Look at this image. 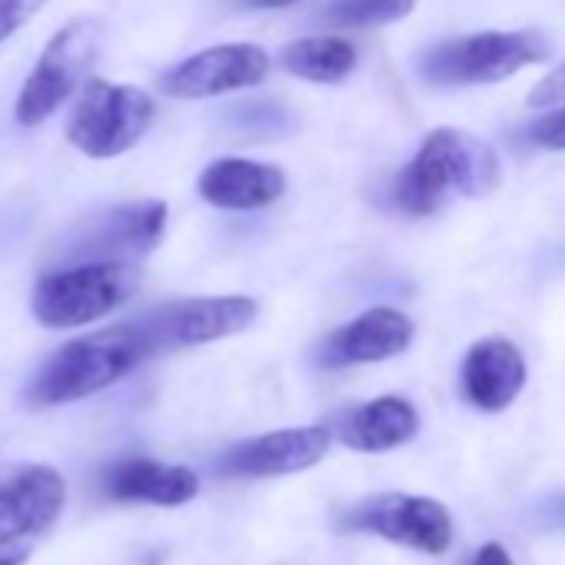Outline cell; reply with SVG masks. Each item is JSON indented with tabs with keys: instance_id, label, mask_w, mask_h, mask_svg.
I'll return each instance as SVG.
<instances>
[{
	"instance_id": "obj_3",
	"label": "cell",
	"mask_w": 565,
	"mask_h": 565,
	"mask_svg": "<svg viewBox=\"0 0 565 565\" xmlns=\"http://www.w3.org/2000/svg\"><path fill=\"white\" fill-rule=\"evenodd\" d=\"M140 287L134 263H74L47 269L31 290V313L47 330H74L120 310Z\"/></svg>"
},
{
	"instance_id": "obj_5",
	"label": "cell",
	"mask_w": 565,
	"mask_h": 565,
	"mask_svg": "<svg viewBox=\"0 0 565 565\" xmlns=\"http://www.w3.org/2000/svg\"><path fill=\"white\" fill-rule=\"evenodd\" d=\"M157 117L147 90L90 77L67 117V140L90 160H114L134 150Z\"/></svg>"
},
{
	"instance_id": "obj_21",
	"label": "cell",
	"mask_w": 565,
	"mask_h": 565,
	"mask_svg": "<svg viewBox=\"0 0 565 565\" xmlns=\"http://www.w3.org/2000/svg\"><path fill=\"white\" fill-rule=\"evenodd\" d=\"M525 137L535 143V147H545V150H565V107L558 110H548L545 117H539Z\"/></svg>"
},
{
	"instance_id": "obj_23",
	"label": "cell",
	"mask_w": 565,
	"mask_h": 565,
	"mask_svg": "<svg viewBox=\"0 0 565 565\" xmlns=\"http://www.w3.org/2000/svg\"><path fill=\"white\" fill-rule=\"evenodd\" d=\"M525 100H529V107H539V110L562 107V104H565V61H562V67H555L548 77H542V81L532 87V94H529Z\"/></svg>"
},
{
	"instance_id": "obj_24",
	"label": "cell",
	"mask_w": 565,
	"mask_h": 565,
	"mask_svg": "<svg viewBox=\"0 0 565 565\" xmlns=\"http://www.w3.org/2000/svg\"><path fill=\"white\" fill-rule=\"evenodd\" d=\"M466 565H512V555L499 542H486Z\"/></svg>"
},
{
	"instance_id": "obj_12",
	"label": "cell",
	"mask_w": 565,
	"mask_h": 565,
	"mask_svg": "<svg viewBox=\"0 0 565 565\" xmlns=\"http://www.w3.org/2000/svg\"><path fill=\"white\" fill-rule=\"evenodd\" d=\"M330 449V429L327 426H300V429H276L256 439H246L233 449H226L216 459L220 476H287L303 472L317 466Z\"/></svg>"
},
{
	"instance_id": "obj_17",
	"label": "cell",
	"mask_w": 565,
	"mask_h": 565,
	"mask_svg": "<svg viewBox=\"0 0 565 565\" xmlns=\"http://www.w3.org/2000/svg\"><path fill=\"white\" fill-rule=\"evenodd\" d=\"M419 433V416L403 396H380L343 423V443L356 452H390Z\"/></svg>"
},
{
	"instance_id": "obj_26",
	"label": "cell",
	"mask_w": 565,
	"mask_h": 565,
	"mask_svg": "<svg viewBox=\"0 0 565 565\" xmlns=\"http://www.w3.org/2000/svg\"><path fill=\"white\" fill-rule=\"evenodd\" d=\"M243 8H253V11H276V8H290L297 0H239Z\"/></svg>"
},
{
	"instance_id": "obj_27",
	"label": "cell",
	"mask_w": 565,
	"mask_h": 565,
	"mask_svg": "<svg viewBox=\"0 0 565 565\" xmlns=\"http://www.w3.org/2000/svg\"><path fill=\"white\" fill-rule=\"evenodd\" d=\"M24 558H28V548H21V552H8V555H0V565H24Z\"/></svg>"
},
{
	"instance_id": "obj_11",
	"label": "cell",
	"mask_w": 565,
	"mask_h": 565,
	"mask_svg": "<svg viewBox=\"0 0 565 565\" xmlns=\"http://www.w3.org/2000/svg\"><path fill=\"white\" fill-rule=\"evenodd\" d=\"M269 57L256 44H220L180 61L160 77V90L177 100H203L263 84Z\"/></svg>"
},
{
	"instance_id": "obj_4",
	"label": "cell",
	"mask_w": 565,
	"mask_h": 565,
	"mask_svg": "<svg viewBox=\"0 0 565 565\" xmlns=\"http://www.w3.org/2000/svg\"><path fill=\"white\" fill-rule=\"evenodd\" d=\"M552 54V41L542 31H486L456 41H443L419 54V74L436 87L499 84L529 64H542Z\"/></svg>"
},
{
	"instance_id": "obj_6",
	"label": "cell",
	"mask_w": 565,
	"mask_h": 565,
	"mask_svg": "<svg viewBox=\"0 0 565 565\" xmlns=\"http://www.w3.org/2000/svg\"><path fill=\"white\" fill-rule=\"evenodd\" d=\"M167 230V203L163 200H137L104 206L84 220H77L64 239H57L54 256L61 266L74 263H134L153 253Z\"/></svg>"
},
{
	"instance_id": "obj_25",
	"label": "cell",
	"mask_w": 565,
	"mask_h": 565,
	"mask_svg": "<svg viewBox=\"0 0 565 565\" xmlns=\"http://www.w3.org/2000/svg\"><path fill=\"white\" fill-rule=\"evenodd\" d=\"M542 512H545V522H548L552 529H565V495L555 499L552 505H545Z\"/></svg>"
},
{
	"instance_id": "obj_18",
	"label": "cell",
	"mask_w": 565,
	"mask_h": 565,
	"mask_svg": "<svg viewBox=\"0 0 565 565\" xmlns=\"http://www.w3.org/2000/svg\"><path fill=\"white\" fill-rule=\"evenodd\" d=\"M282 67L313 84H340L356 67V47L343 38H303L282 47Z\"/></svg>"
},
{
	"instance_id": "obj_22",
	"label": "cell",
	"mask_w": 565,
	"mask_h": 565,
	"mask_svg": "<svg viewBox=\"0 0 565 565\" xmlns=\"http://www.w3.org/2000/svg\"><path fill=\"white\" fill-rule=\"evenodd\" d=\"M239 127L243 130H259V134H276L279 124H287V114H282L279 104H249V107H236Z\"/></svg>"
},
{
	"instance_id": "obj_16",
	"label": "cell",
	"mask_w": 565,
	"mask_h": 565,
	"mask_svg": "<svg viewBox=\"0 0 565 565\" xmlns=\"http://www.w3.org/2000/svg\"><path fill=\"white\" fill-rule=\"evenodd\" d=\"M196 190L210 206H220V210H259L282 196L287 177L273 163L223 157V160H213L200 173Z\"/></svg>"
},
{
	"instance_id": "obj_10",
	"label": "cell",
	"mask_w": 565,
	"mask_h": 565,
	"mask_svg": "<svg viewBox=\"0 0 565 565\" xmlns=\"http://www.w3.org/2000/svg\"><path fill=\"white\" fill-rule=\"evenodd\" d=\"M67 482L54 466H0V548L44 535L64 509Z\"/></svg>"
},
{
	"instance_id": "obj_7",
	"label": "cell",
	"mask_w": 565,
	"mask_h": 565,
	"mask_svg": "<svg viewBox=\"0 0 565 565\" xmlns=\"http://www.w3.org/2000/svg\"><path fill=\"white\" fill-rule=\"evenodd\" d=\"M100 34L104 31L94 18H74L47 41L18 94L14 117L21 127H38L51 120L77 90H84L87 71L100 54Z\"/></svg>"
},
{
	"instance_id": "obj_13",
	"label": "cell",
	"mask_w": 565,
	"mask_h": 565,
	"mask_svg": "<svg viewBox=\"0 0 565 565\" xmlns=\"http://www.w3.org/2000/svg\"><path fill=\"white\" fill-rule=\"evenodd\" d=\"M416 337V323L390 307H376L353 323L340 327L320 353V363L327 370L360 366V363H380L390 356H399Z\"/></svg>"
},
{
	"instance_id": "obj_19",
	"label": "cell",
	"mask_w": 565,
	"mask_h": 565,
	"mask_svg": "<svg viewBox=\"0 0 565 565\" xmlns=\"http://www.w3.org/2000/svg\"><path fill=\"white\" fill-rule=\"evenodd\" d=\"M416 0H330L320 11L330 28H383L409 18Z\"/></svg>"
},
{
	"instance_id": "obj_1",
	"label": "cell",
	"mask_w": 565,
	"mask_h": 565,
	"mask_svg": "<svg viewBox=\"0 0 565 565\" xmlns=\"http://www.w3.org/2000/svg\"><path fill=\"white\" fill-rule=\"evenodd\" d=\"M499 183V157L462 130H433L413 163L396 173L390 203L409 216H429L452 196H482Z\"/></svg>"
},
{
	"instance_id": "obj_15",
	"label": "cell",
	"mask_w": 565,
	"mask_h": 565,
	"mask_svg": "<svg viewBox=\"0 0 565 565\" xmlns=\"http://www.w3.org/2000/svg\"><path fill=\"white\" fill-rule=\"evenodd\" d=\"M462 396L486 413L505 409L525 386V360L509 340H479L459 370Z\"/></svg>"
},
{
	"instance_id": "obj_9",
	"label": "cell",
	"mask_w": 565,
	"mask_h": 565,
	"mask_svg": "<svg viewBox=\"0 0 565 565\" xmlns=\"http://www.w3.org/2000/svg\"><path fill=\"white\" fill-rule=\"evenodd\" d=\"M350 532H370L396 545H409L416 552L443 555L452 545V519L449 509L429 495L383 492L356 502L340 519Z\"/></svg>"
},
{
	"instance_id": "obj_20",
	"label": "cell",
	"mask_w": 565,
	"mask_h": 565,
	"mask_svg": "<svg viewBox=\"0 0 565 565\" xmlns=\"http://www.w3.org/2000/svg\"><path fill=\"white\" fill-rule=\"evenodd\" d=\"M44 8L47 0H0V44L28 28Z\"/></svg>"
},
{
	"instance_id": "obj_8",
	"label": "cell",
	"mask_w": 565,
	"mask_h": 565,
	"mask_svg": "<svg viewBox=\"0 0 565 565\" xmlns=\"http://www.w3.org/2000/svg\"><path fill=\"white\" fill-rule=\"evenodd\" d=\"M256 320V300L249 297H193L173 300L137 317V330L143 333L153 356L186 347H203L233 333H243Z\"/></svg>"
},
{
	"instance_id": "obj_14",
	"label": "cell",
	"mask_w": 565,
	"mask_h": 565,
	"mask_svg": "<svg viewBox=\"0 0 565 565\" xmlns=\"http://www.w3.org/2000/svg\"><path fill=\"white\" fill-rule=\"evenodd\" d=\"M100 489L114 502H150V505H183L196 499L200 476L186 466L157 462L147 456H130L104 469Z\"/></svg>"
},
{
	"instance_id": "obj_2",
	"label": "cell",
	"mask_w": 565,
	"mask_h": 565,
	"mask_svg": "<svg viewBox=\"0 0 565 565\" xmlns=\"http://www.w3.org/2000/svg\"><path fill=\"white\" fill-rule=\"evenodd\" d=\"M147 360H153V353L134 320L77 337L64 343L54 356H47V363L31 376L24 403L31 409L81 403L110 390Z\"/></svg>"
}]
</instances>
